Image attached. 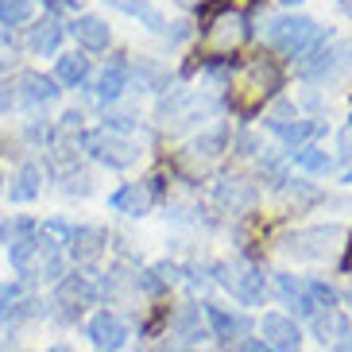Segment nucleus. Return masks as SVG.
Listing matches in <instances>:
<instances>
[{"label": "nucleus", "mask_w": 352, "mask_h": 352, "mask_svg": "<svg viewBox=\"0 0 352 352\" xmlns=\"http://www.w3.org/2000/svg\"><path fill=\"white\" fill-rule=\"evenodd\" d=\"M267 128L279 135V140H287L290 147H302L310 135L325 132V120H267Z\"/></svg>", "instance_id": "obj_16"}, {"label": "nucleus", "mask_w": 352, "mask_h": 352, "mask_svg": "<svg viewBox=\"0 0 352 352\" xmlns=\"http://www.w3.org/2000/svg\"><path fill=\"white\" fill-rule=\"evenodd\" d=\"M0 20L4 23H28L32 20V0H0Z\"/></svg>", "instance_id": "obj_29"}, {"label": "nucleus", "mask_w": 352, "mask_h": 352, "mask_svg": "<svg viewBox=\"0 0 352 352\" xmlns=\"http://www.w3.org/2000/svg\"><path fill=\"white\" fill-rule=\"evenodd\" d=\"M135 82L144 85V89H163L166 85V70L163 66H155V63H135Z\"/></svg>", "instance_id": "obj_28"}, {"label": "nucleus", "mask_w": 352, "mask_h": 352, "mask_svg": "<svg viewBox=\"0 0 352 352\" xmlns=\"http://www.w3.org/2000/svg\"><path fill=\"white\" fill-rule=\"evenodd\" d=\"M58 82L54 78H47V74H39V70H23L20 74V101L23 104H51V101H58Z\"/></svg>", "instance_id": "obj_14"}, {"label": "nucleus", "mask_w": 352, "mask_h": 352, "mask_svg": "<svg viewBox=\"0 0 352 352\" xmlns=\"http://www.w3.org/2000/svg\"><path fill=\"white\" fill-rule=\"evenodd\" d=\"M128 89V63H113V66H104V74L97 78V97H101L104 104L116 101V97Z\"/></svg>", "instance_id": "obj_24"}, {"label": "nucleus", "mask_w": 352, "mask_h": 352, "mask_svg": "<svg viewBox=\"0 0 352 352\" xmlns=\"http://www.w3.org/2000/svg\"><path fill=\"white\" fill-rule=\"evenodd\" d=\"M104 4H113V8L128 12V16H135V20H144L147 23V32H166V20L159 16L147 0H104Z\"/></svg>", "instance_id": "obj_25"}, {"label": "nucleus", "mask_w": 352, "mask_h": 352, "mask_svg": "<svg viewBox=\"0 0 352 352\" xmlns=\"http://www.w3.org/2000/svg\"><path fill=\"white\" fill-rule=\"evenodd\" d=\"M248 89L252 94H259V104H263V97H271V94H279L283 89V70L271 58H256V63H248Z\"/></svg>", "instance_id": "obj_15"}, {"label": "nucleus", "mask_w": 352, "mask_h": 352, "mask_svg": "<svg viewBox=\"0 0 352 352\" xmlns=\"http://www.w3.org/2000/svg\"><path fill=\"white\" fill-rule=\"evenodd\" d=\"M66 194H89L94 190V182H89V175H70V182H66Z\"/></svg>", "instance_id": "obj_31"}, {"label": "nucleus", "mask_w": 352, "mask_h": 352, "mask_svg": "<svg viewBox=\"0 0 352 352\" xmlns=\"http://www.w3.org/2000/svg\"><path fill=\"white\" fill-rule=\"evenodd\" d=\"M12 104H16V89H8V85H0V113H8Z\"/></svg>", "instance_id": "obj_33"}, {"label": "nucleus", "mask_w": 352, "mask_h": 352, "mask_svg": "<svg viewBox=\"0 0 352 352\" xmlns=\"http://www.w3.org/2000/svg\"><path fill=\"white\" fill-rule=\"evenodd\" d=\"M175 283H178V267H175V263H155V267H147L144 275H135V287L144 290V294H151V298L166 294Z\"/></svg>", "instance_id": "obj_19"}, {"label": "nucleus", "mask_w": 352, "mask_h": 352, "mask_svg": "<svg viewBox=\"0 0 352 352\" xmlns=\"http://www.w3.org/2000/svg\"><path fill=\"white\" fill-rule=\"evenodd\" d=\"M310 325H314V337H318L321 344H337L344 337V333H352V325H349V318L344 314H337V310H325V314H314L310 318Z\"/></svg>", "instance_id": "obj_20"}, {"label": "nucleus", "mask_w": 352, "mask_h": 352, "mask_svg": "<svg viewBox=\"0 0 352 352\" xmlns=\"http://www.w3.org/2000/svg\"><path fill=\"white\" fill-rule=\"evenodd\" d=\"M82 147L97 163L113 166V170H124V166H135L140 163V144L128 140V135H116L109 128H97V132H85L82 135Z\"/></svg>", "instance_id": "obj_3"}, {"label": "nucleus", "mask_w": 352, "mask_h": 352, "mask_svg": "<svg viewBox=\"0 0 352 352\" xmlns=\"http://www.w3.org/2000/svg\"><path fill=\"white\" fill-rule=\"evenodd\" d=\"M341 236H344L341 225H314V228H298V232H290L279 248L287 252L290 259H325L333 248H337L333 240H341Z\"/></svg>", "instance_id": "obj_4"}, {"label": "nucleus", "mask_w": 352, "mask_h": 352, "mask_svg": "<svg viewBox=\"0 0 352 352\" xmlns=\"http://www.w3.org/2000/svg\"><path fill=\"white\" fill-rule=\"evenodd\" d=\"M63 35H66V28L54 16H47V20H39L28 32V47H32L35 54H54L58 51V43H63Z\"/></svg>", "instance_id": "obj_18"}, {"label": "nucleus", "mask_w": 352, "mask_h": 352, "mask_svg": "<svg viewBox=\"0 0 352 352\" xmlns=\"http://www.w3.org/2000/svg\"><path fill=\"white\" fill-rule=\"evenodd\" d=\"M267 43L287 58H310L329 43V32L318 28L310 16H275L267 23Z\"/></svg>", "instance_id": "obj_1"}, {"label": "nucleus", "mask_w": 352, "mask_h": 352, "mask_svg": "<svg viewBox=\"0 0 352 352\" xmlns=\"http://www.w3.org/2000/svg\"><path fill=\"white\" fill-rule=\"evenodd\" d=\"M341 275H352V232H349V248L341 256Z\"/></svg>", "instance_id": "obj_35"}, {"label": "nucleus", "mask_w": 352, "mask_h": 352, "mask_svg": "<svg viewBox=\"0 0 352 352\" xmlns=\"http://www.w3.org/2000/svg\"><path fill=\"white\" fill-rule=\"evenodd\" d=\"M283 4H298V0H283Z\"/></svg>", "instance_id": "obj_41"}, {"label": "nucleus", "mask_w": 352, "mask_h": 352, "mask_svg": "<svg viewBox=\"0 0 352 352\" xmlns=\"http://www.w3.org/2000/svg\"><path fill=\"white\" fill-rule=\"evenodd\" d=\"M240 352H271V349L259 341V337H244V341H240Z\"/></svg>", "instance_id": "obj_32"}, {"label": "nucleus", "mask_w": 352, "mask_h": 352, "mask_svg": "<svg viewBox=\"0 0 352 352\" xmlns=\"http://www.w3.org/2000/svg\"><path fill=\"white\" fill-rule=\"evenodd\" d=\"M39 182H43V170L35 163H23L20 170H16V178H12V206H23V201H32L35 194H39Z\"/></svg>", "instance_id": "obj_22"}, {"label": "nucleus", "mask_w": 352, "mask_h": 352, "mask_svg": "<svg viewBox=\"0 0 352 352\" xmlns=\"http://www.w3.org/2000/svg\"><path fill=\"white\" fill-rule=\"evenodd\" d=\"M170 333H175V341H182V344L206 341V337H209V325L201 321V306H197V302H186V306H182V310L170 318Z\"/></svg>", "instance_id": "obj_13"}, {"label": "nucleus", "mask_w": 352, "mask_h": 352, "mask_svg": "<svg viewBox=\"0 0 352 352\" xmlns=\"http://www.w3.org/2000/svg\"><path fill=\"white\" fill-rule=\"evenodd\" d=\"M256 182H248V178H240V175H225L217 182V190H213V201H217L225 213H248L252 206H256Z\"/></svg>", "instance_id": "obj_9"}, {"label": "nucleus", "mask_w": 352, "mask_h": 352, "mask_svg": "<svg viewBox=\"0 0 352 352\" xmlns=\"http://www.w3.org/2000/svg\"><path fill=\"white\" fill-rule=\"evenodd\" d=\"M70 35L78 39V47L82 51H109V43H113V32H109V23L101 20V16H78V20L70 23Z\"/></svg>", "instance_id": "obj_12"}, {"label": "nucleus", "mask_w": 352, "mask_h": 352, "mask_svg": "<svg viewBox=\"0 0 352 352\" xmlns=\"http://www.w3.org/2000/svg\"><path fill=\"white\" fill-rule=\"evenodd\" d=\"M287 159L294 166H302V170H310V175H329L333 170V159L321 151V147H314V144H302V147H290L287 151Z\"/></svg>", "instance_id": "obj_23"}, {"label": "nucleus", "mask_w": 352, "mask_h": 352, "mask_svg": "<svg viewBox=\"0 0 352 352\" xmlns=\"http://www.w3.org/2000/svg\"><path fill=\"white\" fill-rule=\"evenodd\" d=\"M259 341L267 344L271 352H298L302 349V329H298L294 318L271 310V314L259 318Z\"/></svg>", "instance_id": "obj_7"}, {"label": "nucleus", "mask_w": 352, "mask_h": 352, "mask_svg": "<svg viewBox=\"0 0 352 352\" xmlns=\"http://www.w3.org/2000/svg\"><path fill=\"white\" fill-rule=\"evenodd\" d=\"M225 144H228V128L225 124H217V128H209V132H201L190 144V151H194L197 159H213V155H221L225 151Z\"/></svg>", "instance_id": "obj_26"}, {"label": "nucleus", "mask_w": 352, "mask_h": 352, "mask_svg": "<svg viewBox=\"0 0 352 352\" xmlns=\"http://www.w3.org/2000/svg\"><path fill=\"white\" fill-rule=\"evenodd\" d=\"M213 279L240 302V306H263L267 298V279L252 263H213Z\"/></svg>", "instance_id": "obj_2"}, {"label": "nucleus", "mask_w": 352, "mask_h": 352, "mask_svg": "<svg viewBox=\"0 0 352 352\" xmlns=\"http://www.w3.org/2000/svg\"><path fill=\"white\" fill-rule=\"evenodd\" d=\"M206 32L217 39L221 51H228V47H240V43L252 35V20H248V16H240V12H228V8H225L217 20L206 28Z\"/></svg>", "instance_id": "obj_10"}, {"label": "nucleus", "mask_w": 352, "mask_h": 352, "mask_svg": "<svg viewBox=\"0 0 352 352\" xmlns=\"http://www.w3.org/2000/svg\"><path fill=\"white\" fill-rule=\"evenodd\" d=\"M70 256L78 259V263H94L97 256H101L104 248V232L101 228H89V225H74V236H70Z\"/></svg>", "instance_id": "obj_17"}, {"label": "nucleus", "mask_w": 352, "mask_h": 352, "mask_svg": "<svg viewBox=\"0 0 352 352\" xmlns=\"http://www.w3.org/2000/svg\"><path fill=\"white\" fill-rule=\"evenodd\" d=\"M283 186H287L290 197H298V201H318V197H321V190L306 186V182H294V186H290V182H283Z\"/></svg>", "instance_id": "obj_30"}, {"label": "nucleus", "mask_w": 352, "mask_h": 352, "mask_svg": "<svg viewBox=\"0 0 352 352\" xmlns=\"http://www.w3.org/2000/svg\"><path fill=\"white\" fill-rule=\"evenodd\" d=\"M85 337H89V344H94L97 352H120L128 344V325H124L120 314L97 310L94 318H89V325H85Z\"/></svg>", "instance_id": "obj_6"}, {"label": "nucleus", "mask_w": 352, "mask_h": 352, "mask_svg": "<svg viewBox=\"0 0 352 352\" xmlns=\"http://www.w3.org/2000/svg\"><path fill=\"white\" fill-rule=\"evenodd\" d=\"M47 352H74L70 344H54V349H47Z\"/></svg>", "instance_id": "obj_39"}, {"label": "nucleus", "mask_w": 352, "mask_h": 352, "mask_svg": "<svg viewBox=\"0 0 352 352\" xmlns=\"http://www.w3.org/2000/svg\"><path fill=\"white\" fill-rule=\"evenodd\" d=\"M236 144H240V155H256V151H259V147H256V140H252V135H248V132L240 135Z\"/></svg>", "instance_id": "obj_34"}, {"label": "nucleus", "mask_w": 352, "mask_h": 352, "mask_svg": "<svg viewBox=\"0 0 352 352\" xmlns=\"http://www.w3.org/2000/svg\"><path fill=\"white\" fill-rule=\"evenodd\" d=\"M352 70V43H337L329 51H314L302 66V78L306 82H329V78H341Z\"/></svg>", "instance_id": "obj_5"}, {"label": "nucleus", "mask_w": 352, "mask_h": 352, "mask_svg": "<svg viewBox=\"0 0 352 352\" xmlns=\"http://www.w3.org/2000/svg\"><path fill=\"white\" fill-rule=\"evenodd\" d=\"M201 74H206V78H213V82H228V78L236 74V58H228V54L201 58Z\"/></svg>", "instance_id": "obj_27"}, {"label": "nucleus", "mask_w": 352, "mask_h": 352, "mask_svg": "<svg viewBox=\"0 0 352 352\" xmlns=\"http://www.w3.org/2000/svg\"><path fill=\"white\" fill-rule=\"evenodd\" d=\"M333 352H352V333H344L341 341L333 344Z\"/></svg>", "instance_id": "obj_37"}, {"label": "nucleus", "mask_w": 352, "mask_h": 352, "mask_svg": "<svg viewBox=\"0 0 352 352\" xmlns=\"http://www.w3.org/2000/svg\"><path fill=\"white\" fill-rule=\"evenodd\" d=\"M151 201H155V190H151V182H128V186L113 190L109 194V206L116 209V213H128V217H144L147 209H151Z\"/></svg>", "instance_id": "obj_11"}, {"label": "nucleus", "mask_w": 352, "mask_h": 352, "mask_svg": "<svg viewBox=\"0 0 352 352\" xmlns=\"http://www.w3.org/2000/svg\"><path fill=\"white\" fill-rule=\"evenodd\" d=\"M201 318H206L209 325V337H217V341H244L252 333V321L244 318V314H228L225 306H217V302H201Z\"/></svg>", "instance_id": "obj_8"}, {"label": "nucleus", "mask_w": 352, "mask_h": 352, "mask_svg": "<svg viewBox=\"0 0 352 352\" xmlns=\"http://www.w3.org/2000/svg\"><path fill=\"white\" fill-rule=\"evenodd\" d=\"M85 78H89V58L78 51L63 54L58 58V66H54V82L66 85V89H78V85H85Z\"/></svg>", "instance_id": "obj_21"}, {"label": "nucleus", "mask_w": 352, "mask_h": 352, "mask_svg": "<svg viewBox=\"0 0 352 352\" xmlns=\"http://www.w3.org/2000/svg\"><path fill=\"white\" fill-rule=\"evenodd\" d=\"M63 124L66 128H78V124H82V113H78V109H70V113L63 116Z\"/></svg>", "instance_id": "obj_36"}, {"label": "nucleus", "mask_w": 352, "mask_h": 352, "mask_svg": "<svg viewBox=\"0 0 352 352\" xmlns=\"http://www.w3.org/2000/svg\"><path fill=\"white\" fill-rule=\"evenodd\" d=\"M337 4H341V12H349V16H352V0H337Z\"/></svg>", "instance_id": "obj_38"}, {"label": "nucleus", "mask_w": 352, "mask_h": 352, "mask_svg": "<svg viewBox=\"0 0 352 352\" xmlns=\"http://www.w3.org/2000/svg\"><path fill=\"white\" fill-rule=\"evenodd\" d=\"M344 182H349V186H352V170H349V175H344Z\"/></svg>", "instance_id": "obj_40"}]
</instances>
